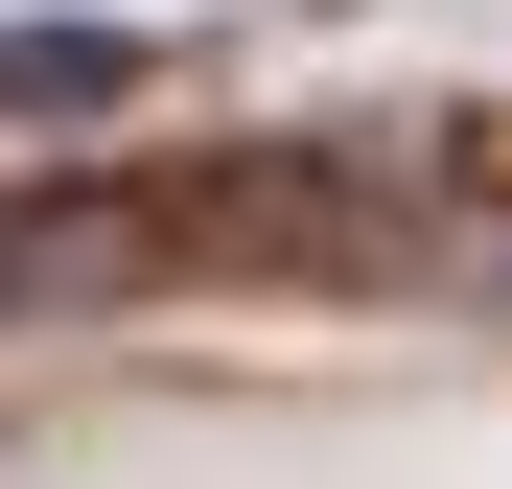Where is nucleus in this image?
I'll list each match as a JSON object with an SVG mask.
<instances>
[{
  "label": "nucleus",
  "instance_id": "nucleus-1",
  "mask_svg": "<svg viewBox=\"0 0 512 489\" xmlns=\"http://www.w3.org/2000/svg\"><path fill=\"white\" fill-rule=\"evenodd\" d=\"M140 280H163V187H140V163L0 187V350H24V326H117Z\"/></svg>",
  "mask_w": 512,
  "mask_h": 489
},
{
  "label": "nucleus",
  "instance_id": "nucleus-2",
  "mask_svg": "<svg viewBox=\"0 0 512 489\" xmlns=\"http://www.w3.org/2000/svg\"><path fill=\"white\" fill-rule=\"evenodd\" d=\"M140 24H0V117H140Z\"/></svg>",
  "mask_w": 512,
  "mask_h": 489
}]
</instances>
